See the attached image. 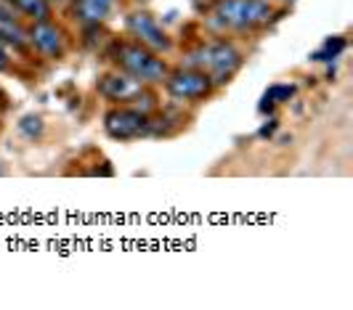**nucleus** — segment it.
<instances>
[{
  "label": "nucleus",
  "instance_id": "1",
  "mask_svg": "<svg viewBox=\"0 0 353 310\" xmlns=\"http://www.w3.org/2000/svg\"><path fill=\"white\" fill-rule=\"evenodd\" d=\"M112 59L117 61V67L125 69V74H130L139 83H159L168 72L165 61L157 59L154 51L143 48L141 43H114Z\"/></svg>",
  "mask_w": 353,
  "mask_h": 310
},
{
  "label": "nucleus",
  "instance_id": "2",
  "mask_svg": "<svg viewBox=\"0 0 353 310\" xmlns=\"http://www.w3.org/2000/svg\"><path fill=\"white\" fill-rule=\"evenodd\" d=\"M189 64L192 69H199L210 77L215 85L229 83V77L242 67V56L229 43H208L194 53H189Z\"/></svg>",
  "mask_w": 353,
  "mask_h": 310
},
{
  "label": "nucleus",
  "instance_id": "3",
  "mask_svg": "<svg viewBox=\"0 0 353 310\" xmlns=\"http://www.w3.org/2000/svg\"><path fill=\"white\" fill-rule=\"evenodd\" d=\"M215 19L229 30H255L271 19V6L265 0H221Z\"/></svg>",
  "mask_w": 353,
  "mask_h": 310
},
{
  "label": "nucleus",
  "instance_id": "4",
  "mask_svg": "<svg viewBox=\"0 0 353 310\" xmlns=\"http://www.w3.org/2000/svg\"><path fill=\"white\" fill-rule=\"evenodd\" d=\"M165 87L178 101H199L212 90V80L199 69H178L165 80Z\"/></svg>",
  "mask_w": 353,
  "mask_h": 310
},
{
  "label": "nucleus",
  "instance_id": "5",
  "mask_svg": "<svg viewBox=\"0 0 353 310\" xmlns=\"http://www.w3.org/2000/svg\"><path fill=\"white\" fill-rule=\"evenodd\" d=\"M104 127L112 138L130 141V138L146 136L152 130V120L139 109H112L104 117Z\"/></svg>",
  "mask_w": 353,
  "mask_h": 310
},
{
  "label": "nucleus",
  "instance_id": "6",
  "mask_svg": "<svg viewBox=\"0 0 353 310\" xmlns=\"http://www.w3.org/2000/svg\"><path fill=\"white\" fill-rule=\"evenodd\" d=\"M128 30H130V34L141 43L143 48H149V51L159 53V51H168V48H170L168 34L162 32V27L154 21V17L146 14V11L130 14V17H128Z\"/></svg>",
  "mask_w": 353,
  "mask_h": 310
},
{
  "label": "nucleus",
  "instance_id": "7",
  "mask_svg": "<svg viewBox=\"0 0 353 310\" xmlns=\"http://www.w3.org/2000/svg\"><path fill=\"white\" fill-rule=\"evenodd\" d=\"M101 96H106L109 101H120V103H128V101H136L139 96L143 93V87L139 80H133L130 74H106L104 80H101Z\"/></svg>",
  "mask_w": 353,
  "mask_h": 310
},
{
  "label": "nucleus",
  "instance_id": "8",
  "mask_svg": "<svg viewBox=\"0 0 353 310\" xmlns=\"http://www.w3.org/2000/svg\"><path fill=\"white\" fill-rule=\"evenodd\" d=\"M30 40H32V45L37 51L46 53V56H59L61 53V32L53 27L48 19H40V21L32 24Z\"/></svg>",
  "mask_w": 353,
  "mask_h": 310
},
{
  "label": "nucleus",
  "instance_id": "9",
  "mask_svg": "<svg viewBox=\"0 0 353 310\" xmlns=\"http://www.w3.org/2000/svg\"><path fill=\"white\" fill-rule=\"evenodd\" d=\"M0 37L11 40V43H17V45H21V43L27 40L21 24L14 19V8H11L6 0H0Z\"/></svg>",
  "mask_w": 353,
  "mask_h": 310
},
{
  "label": "nucleus",
  "instance_id": "10",
  "mask_svg": "<svg viewBox=\"0 0 353 310\" xmlns=\"http://www.w3.org/2000/svg\"><path fill=\"white\" fill-rule=\"evenodd\" d=\"M112 8V0H77V17L83 21H101Z\"/></svg>",
  "mask_w": 353,
  "mask_h": 310
},
{
  "label": "nucleus",
  "instance_id": "11",
  "mask_svg": "<svg viewBox=\"0 0 353 310\" xmlns=\"http://www.w3.org/2000/svg\"><path fill=\"white\" fill-rule=\"evenodd\" d=\"M6 3H8L11 8L21 11L24 17H32L35 21L51 17V6H48V0H6Z\"/></svg>",
  "mask_w": 353,
  "mask_h": 310
},
{
  "label": "nucleus",
  "instance_id": "12",
  "mask_svg": "<svg viewBox=\"0 0 353 310\" xmlns=\"http://www.w3.org/2000/svg\"><path fill=\"white\" fill-rule=\"evenodd\" d=\"M343 48H345V40H343V37H330L311 59H314V61H332V59H337V56L343 53Z\"/></svg>",
  "mask_w": 353,
  "mask_h": 310
},
{
  "label": "nucleus",
  "instance_id": "13",
  "mask_svg": "<svg viewBox=\"0 0 353 310\" xmlns=\"http://www.w3.org/2000/svg\"><path fill=\"white\" fill-rule=\"evenodd\" d=\"M292 93H295V87H292V85H274V87H268V90H265V96H263V101H261V112H268L274 103L287 101Z\"/></svg>",
  "mask_w": 353,
  "mask_h": 310
},
{
  "label": "nucleus",
  "instance_id": "14",
  "mask_svg": "<svg viewBox=\"0 0 353 310\" xmlns=\"http://www.w3.org/2000/svg\"><path fill=\"white\" fill-rule=\"evenodd\" d=\"M8 67V59H6V51H3V45H0V72Z\"/></svg>",
  "mask_w": 353,
  "mask_h": 310
}]
</instances>
